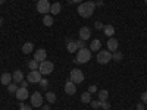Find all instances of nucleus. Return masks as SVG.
I'll return each instance as SVG.
<instances>
[{
    "instance_id": "obj_32",
    "label": "nucleus",
    "mask_w": 147,
    "mask_h": 110,
    "mask_svg": "<svg viewBox=\"0 0 147 110\" xmlns=\"http://www.w3.org/2000/svg\"><path fill=\"white\" fill-rule=\"evenodd\" d=\"M90 104H91V107H93V109H99V107H100V101H97V100H94V101L91 100V101H90Z\"/></svg>"
},
{
    "instance_id": "obj_30",
    "label": "nucleus",
    "mask_w": 147,
    "mask_h": 110,
    "mask_svg": "<svg viewBox=\"0 0 147 110\" xmlns=\"http://www.w3.org/2000/svg\"><path fill=\"white\" fill-rule=\"evenodd\" d=\"M103 27H105V25H103L100 21H96V22H94V28H96V30H103Z\"/></svg>"
},
{
    "instance_id": "obj_4",
    "label": "nucleus",
    "mask_w": 147,
    "mask_h": 110,
    "mask_svg": "<svg viewBox=\"0 0 147 110\" xmlns=\"http://www.w3.org/2000/svg\"><path fill=\"white\" fill-rule=\"evenodd\" d=\"M50 2L49 0H38L37 2V12L38 13H43V15H47L50 13Z\"/></svg>"
},
{
    "instance_id": "obj_41",
    "label": "nucleus",
    "mask_w": 147,
    "mask_h": 110,
    "mask_svg": "<svg viewBox=\"0 0 147 110\" xmlns=\"http://www.w3.org/2000/svg\"><path fill=\"white\" fill-rule=\"evenodd\" d=\"M2 25H3V19H2V18H0V27H2Z\"/></svg>"
},
{
    "instance_id": "obj_11",
    "label": "nucleus",
    "mask_w": 147,
    "mask_h": 110,
    "mask_svg": "<svg viewBox=\"0 0 147 110\" xmlns=\"http://www.w3.org/2000/svg\"><path fill=\"white\" fill-rule=\"evenodd\" d=\"M106 46H107V50H109L110 53H112V52H118V40H116V38H113V37L107 38Z\"/></svg>"
},
{
    "instance_id": "obj_5",
    "label": "nucleus",
    "mask_w": 147,
    "mask_h": 110,
    "mask_svg": "<svg viewBox=\"0 0 147 110\" xmlns=\"http://www.w3.org/2000/svg\"><path fill=\"white\" fill-rule=\"evenodd\" d=\"M43 101H44V97L41 95L40 91H35L31 94V106L32 107H37V109H40L43 106Z\"/></svg>"
},
{
    "instance_id": "obj_20",
    "label": "nucleus",
    "mask_w": 147,
    "mask_h": 110,
    "mask_svg": "<svg viewBox=\"0 0 147 110\" xmlns=\"http://www.w3.org/2000/svg\"><path fill=\"white\" fill-rule=\"evenodd\" d=\"M44 99L47 100V103H50V104H52V103H55V101H56L57 97H56V94H55L53 91H47V93H46V95H44Z\"/></svg>"
},
{
    "instance_id": "obj_24",
    "label": "nucleus",
    "mask_w": 147,
    "mask_h": 110,
    "mask_svg": "<svg viewBox=\"0 0 147 110\" xmlns=\"http://www.w3.org/2000/svg\"><path fill=\"white\" fill-rule=\"evenodd\" d=\"M81 101H82V103H85V104L90 103V101H91V94H90L88 91H87V93L84 91V93L81 94Z\"/></svg>"
},
{
    "instance_id": "obj_36",
    "label": "nucleus",
    "mask_w": 147,
    "mask_h": 110,
    "mask_svg": "<svg viewBox=\"0 0 147 110\" xmlns=\"http://www.w3.org/2000/svg\"><path fill=\"white\" fill-rule=\"evenodd\" d=\"M19 110H32V106H22Z\"/></svg>"
},
{
    "instance_id": "obj_8",
    "label": "nucleus",
    "mask_w": 147,
    "mask_h": 110,
    "mask_svg": "<svg viewBox=\"0 0 147 110\" xmlns=\"http://www.w3.org/2000/svg\"><path fill=\"white\" fill-rule=\"evenodd\" d=\"M41 73H40V70H31L30 73H28V76H27V81L30 82V84H37V82H40V79H41Z\"/></svg>"
},
{
    "instance_id": "obj_34",
    "label": "nucleus",
    "mask_w": 147,
    "mask_h": 110,
    "mask_svg": "<svg viewBox=\"0 0 147 110\" xmlns=\"http://www.w3.org/2000/svg\"><path fill=\"white\" fill-rule=\"evenodd\" d=\"M28 84H30V82H28V81H25V79H22V81L19 82V85H21L22 88H28Z\"/></svg>"
},
{
    "instance_id": "obj_23",
    "label": "nucleus",
    "mask_w": 147,
    "mask_h": 110,
    "mask_svg": "<svg viewBox=\"0 0 147 110\" xmlns=\"http://www.w3.org/2000/svg\"><path fill=\"white\" fill-rule=\"evenodd\" d=\"M109 97V91L107 90H100L99 91V101H106Z\"/></svg>"
},
{
    "instance_id": "obj_7",
    "label": "nucleus",
    "mask_w": 147,
    "mask_h": 110,
    "mask_svg": "<svg viewBox=\"0 0 147 110\" xmlns=\"http://www.w3.org/2000/svg\"><path fill=\"white\" fill-rule=\"evenodd\" d=\"M71 81L74 82V84H81L82 81H84V73H82V70L81 69H72L71 70Z\"/></svg>"
},
{
    "instance_id": "obj_39",
    "label": "nucleus",
    "mask_w": 147,
    "mask_h": 110,
    "mask_svg": "<svg viewBox=\"0 0 147 110\" xmlns=\"http://www.w3.org/2000/svg\"><path fill=\"white\" fill-rule=\"evenodd\" d=\"M69 2H72V3H82L84 0H69Z\"/></svg>"
},
{
    "instance_id": "obj_12",
    "label": "nucleus",
    "mask_w": 147,
    "mask_h": 110,
    "mask_svg": "<svg viewBox=\"0 0 147 110\" xmlns=\"http://www.w3.org/2000/svg\"><path fill=\"white\" fill-rule=\"evenodd\" d=\"M91 37V31L88 27H82L80 30V40H84V41H87L88 38Z\"/></svg>"
},
{
    "instance_id": "obj_37",
    "label": "nucleus",
    "mask_w": 147,
    "mask_h": 110,
    "mask_svg": "<svg viewBox=\"0 0 147 110\" xmlns=\"http://www.w3.org/2000/svg\"><path fill=\"white\" fill-rule=\"evenodd\" d=\"M137 110H144V103H138L137 104Z\"/></svg>"
},
{
    "instance_id": "obj_3",
    "label": "nucleus",
    "mask_w": 147,
    "mask_h": 110,
    "mask_svg": "<svg viewBox=\"0 0 147 110\" xmlns=\"http://www.w3.org/2000/svg\"><path fill=\"white\" fill-rule=\"evenodd\" d=\"M38 70H40L41 75H50V73L55 70V65H53V62H50V60H44V62L40 63Z\"/></svg>"
},
{
    "instance_id": "obj_15",
    "label": "nucleus",
    "mask_w": 147,
    "mask_h": 110,
    "mask_svg": "<svg viewBox=\"0 0 147 110\" xmlns=\"http://www.w3.org/2000/svg\"><path fill=\"white\" fill-rule=\"evenodd\" d=\"M66 48H68V52H69V53H77V52H78V46H77V41L68 40Z\"/></svg>"
},
{
    "instance_id": "obj_13",
    "label": "nucleus",
    "mask_w": 147,
    "mask_h": 110,
    "mask_svg": "<svg viewBox=\"0 0 147 110\" xmlns=\"http://www.w3.org/2000/svg\"><path fill=\"white\" fill-rule=\"evenodd\" d=\"M0 82H2V85H7L10 84V82H13V78H12V73H9V72H5V73H2V76H0Z\"/></svg>"
},
{
    "instance_id": "obj_21",
    "label": "nucleus",
    "mask_w": 147,
    "mask_h": 110,
    "mask_svg": "<svg viewBox=\"0 0 147 110\" xmlns=\"http://www.w3.org/2000/svg\"><path fill=\"white\" fill-rule=\"evenodd\" d=\"M12 78H13V82L19 84V82L24 79V73H22L21 70H15L13 73H12Z\"/></svg>"
},
{
    "instance_id": "obj_43",
    "label": "nucleus",
    "mask_w": 147,
    "mask_h": 110,
    "mask_svg": "<svg viewBox=\"0 0 147 110\" xmlns=\"http://www.w3.org/2000/svg\"><path fill=\"white\" fill-rule=\"evenodd\" d=\"M144 3H146V5H147V0H144Z\"/></svg>"
},
{
    "instance_id": "obj_38",
    "label": "nucleus",
    "mask_w": 147,
    "mask_h": 110,
    "mask_svg": "<svg viewBox=\"0 0 147 110\" xmlns=\"http://www.w3.org/2000/svg\"><path fill=\"white\" fill-rule=\"evenodd\" d=\"M105 3H103V0H97L96 2V6H103Z\"/></svg>"
},
{
    "instance_id": "obj_44",
    "label": "nucleus",
    "mask_w": 147,
    "mask_h": 110,
    "mask_svg": "<svg viewBox=\"0 0 147 110\" xmlns=\"http://www.w3.org/2000/svg\"><path fill=\"white\" fill-rule=\"evenodd\" d=\"M41 110H43V109H41Z\"/></svg>"
},
{
    "instance_id": "obj_27",
    "label": "nucleus",
    "mask_w": 147,
    "mask_h": 110,
    "mask_svg": "<svg viewBox=\"0 0 147 110\" xmlns=\"http://www.w3.org/2000/svg\"><path fill=\"white\" fill-rule=\"evenodd\" d=\"M112 59H113V60H116V62H121V60L124 59V54H122L121 52H113V54H112Z\"/></svg>"
},
{
    "instance_id": "obj_9",
    "label": "nucleus",
    "mask_w": 147,
    "mask_h": 110,
    "mask_svg": "<svg viewBox=\"0 0 147 110\" xmlns=\"http://www.w3.org/2000/svg\"><path fill=\"white\" fill-rule=\"evenodd\" d=\"M46 57H47V52L44 50V48H38V50H35L34 60H37L38 63H41V62H44V60H47Z\"/></svg>"
},
{
    "instance_id": "obj_42",
    "label": "nucleus",
    "mask_w": 147,
    "mask_h": 110,
    "mask_svg": "<svg viewBox=\"0 0 147 110\" xmlns=\"http://www.w3.org/2000/svg\"><path fill=\"white\" fill-rule=\"evenodd\" d=\"M5 2H6V0H0V5H3Z\"/></svg>"
},
{
    "instance_id": "obj_31",
    "label": "nucleus",
    "mask_w": 147,
    "mask_h": 110,
    "mask_svg": "<svg viewBox=\"0 0 147 110\" xmlns=\"http://www.w3.org/2000/svg\"><path fill=\"white\" fill-rule=\"evenodd\" d=\"M88 93H90V94L99 93V91H97V85H90V87H88Z\"/></svg>"
},
{
    "instance_id": "obj_14",
    "label": "nucleus",
    "mask_w": 147,
    "mask_h": 110,
    "mask_svg": "<svg viewBox=\"0 0 147 110\" xmlns=\"http://www.w3.org/2000/svg\"><path fill=\"white\" fill-rule=\"evenodd\" d=\"M65 93L68 95H74V94L77 93V87H75V84H74L72 81H68L65 84Z\"/></svg>"
},
{
    "instance_id": "obj_2",
    "label": "nucleus",
    "mask_w": 147,
    "mask_h": 110,
    "mask_svg": "<svg viewBox=\"0 0 147 110\" xmlns=\"http://www.w3.org/2000/svg\"><path fill=\"white\" fill-rule=\"evenodd\" d=\"M77 60L78 63H87L91 60V50L90 48H80V50L77 52Z\"/></svg>"
},
{
    "instance_id": "obj_40",
    "label": "nucleus",
    "mask_w": 147,
    "mask_h": 110,
    "mask_svg": "<svg viewBox=\"0 0 147 110\" xmlns=\"http://www.w3.org/2000/svg\"><path fill=\"white\" fill-rule=\"evenodd\" d=\"M43 110H50V106H47V104L43 106Z\"/></svg>"
},
{
    "instance_id": "obj_26",
    "label": "nucleus",
    "mask_w": 147,
    "mask_h": 110,
    "mask_svg": "<svg viewBox=\"0 0 147 110\" xmlns=\"http://www.w3.org/2000/svg\"><path fill=\"white\" fill-rule=\"evenodd\" d=\"M18 88H19V87H18L16 82H10V84L7 85V91H9L10 94H15V93L18 91Z\"/></svg>"
},
{
    "instance_id": "obj_22",
    "label": "nucleus",
    "mask_w": 147,
    "mask_h": 110,
    "mask_svg": "<svg viewBox=\"0 0 147 110\" xmlns=\"http://www.w3.org/2000/svg\"><path fill=\"white\" fill-rule=\"evenodd\" d=\"M53 22H55V19H53V16H50V15H44V18H43V23L46 27H52L53 25Z\"/></svg>"
},
{
    "instance_id": "obj_19",
    "label": "nucleus",
    "mask_w": 147,
    "mask_h": 110,
    "mask_svg": "<svg viewBox=\"0 0 147 110\" xmlns=\"http://www.w3.org/2000/svg\"><path fill=\"white\" fill-rule=\"evenodd\" d=\"M100 47H102L100 40H99V38H96V40H93L91 44H90V50H91V52H97V50H100Z\"/></svg>"
},
{
    "instance_id": "obj_18",
    "label": "nucleus",
    "mask_w": 147,
    "mask_h": 110,
    "mask_svg": "<svg viewBox=\"0 0 147 110\" xmlns=\"http://www.w3.org/2000/svg\"><path fill=\"white\" fill-rule=\"evenodd\" d=\"M60 10H62V6H60L59 2H56V3H53V5L50 6V13H52V15H59Z\"/></svg>"
},
{
    "instance_id": "obj_35",
    "label": "nucleus",
    "mask_w": 147,
    "mask_h": 110,
    "mask_svg": "<svg viewBox=\"0 0 147 110\" xmlns=\"http://www.w3.org/2000/svg\"><path fill=\"white\" fill-rule=\"evenodd\" d=\"M141 101H143L144 104H147V91L141 94Z\"/></svg>"
},
{
    "instance_id": "obj_17",
    "label": "nucleus",
    "mask_w": 147,
    "mask_h": 110,
    "mask_svg": "<svg viewBox=\"0 0 147 110\" xmlns=\"http://www.w3.org/2000/svg\"><path fill=\"white\" fill-rule=\"evenodd\" d=\"M32 50H34V44L30 43V41H27L25 44L22 46V53H24V54H30Z\"/></svg>"
},
{
    "instance_id": "obj_10",
    "label": "nucleus",
    "mask_w": 147,
    "mask_h": 110,
    "mask_svg": "<svg viewBox=\"0 0 147 110\" xmlns=\"http://www.w3.org/2000/svg\"><path fill=\"white\" fill-rule=\"evenodd\" d=\"M15 95H16V99H18L19 101L27 100V99H28V95H30L28 88H22V87H19V88H18V91L15 93Z\"/></svg>"
},
{
    "instance_id": "obj_16",
    "label": "nucleus",
    "mask_w": 147,
    "mask_h": 110,
    "mask_svg": "<svg viewBox=\"0 0 147 110\" xmlns=\"http://www.w3.org/2000/svg\"><path fill=\"white\" fill-rule=\"evenodd\" d=\"M103 34L107 37V38H110V37L115 34V28H113V25H105V27H103Z\"/></svg>"
},
{
    "instance_id": "obj_33",
    "label": "nucleus",
    "mask_w": 147,
    "mask_h": 110,
    "mask_svg": "<svg viewBox=\"0 0 147 110\" xmlns=\"http://www.w3.org/2000/svg\"><path fill=\"white\" fill-rule=\"evenodd\" d=\"M77 46H78V50H80V48H84L85 47V41L84 40H78L77 41Z\"/></svg>"
},
{
    "instance_id": "obj_25",
    "label": "nucleus",
    "mask_w": 147,
    "mask_h": 110,
    "mask_svg": "<svg viewBox=\"0 0 147 110\" xmlns=\"http://www.w3.org/2000/svg\"><path fill=\"white\" fill-rule=\"evenodd\" d=\"M27 65H28V68H30L31 70H38V66H40V63L37 62V60H34V59H32V60H30V62H28Z\"/></svg>"
},
{
    "instance_id": "obj_1",
    "label": "nucleus",
    "mask_w": 147,
    "mask_h": 110,
    "mask_svg": "<svg viewBox=\"0 0 147 110\" xmlns=\"http://www.w3.org/2000/svg\"><path fill=\"white\" fill-rule=\"evenodd\" d=\"M94 9H96V3L94 2H82L78 6V15L82 18H90L94 13Z\"/></svg>"
},
{
    "instance_id": "obj_29",
    "label": "nucleus",
    "mask_w": 147,
    "mask_h": 110,
    "mask_svg": "<svg viewBox=\"0 0 147 110\" xmlns=\"http://www.w3.org/2000/svg\"><path fill=\"white\" fill-rule=\"evenodd\" d=\"M100 107H102L103 110H109V109H110V104L107 103V100H106V101H100Z\"/></svg>"
},
{
    "instance_id": "obj_6",
    "label": "nucleus",
    "mask_w": 147,
    "mask_h": 110,
    "mask_svg": "<svg viewBox=\"0 0 147 110\" xmlns=\"http://www.w3.org/2000/svg\"><path fill=\"white\" fill-rule=\"evenodd\" d=\"M110 60H112V53L109 50H102L97 54V63H100V65H106Z\"/></svg>"
},
{
    "instance_id": "obj_28",
    "label": "nucleus",
    "mask_w": 147,
    "mask_h": 110,
    "mask_svg": "<svg viewBox=\"0 0 147 110\" xmlns=\"http://www.w3.org/2000/svg\"><path fill=\"white\" fill-rule=\"evenodd\" d=\"M38 84H40V87H41L43 90H47V87H49V81H47V79H43V78L40 79Z\"/></svg>"
}]
</instances>
